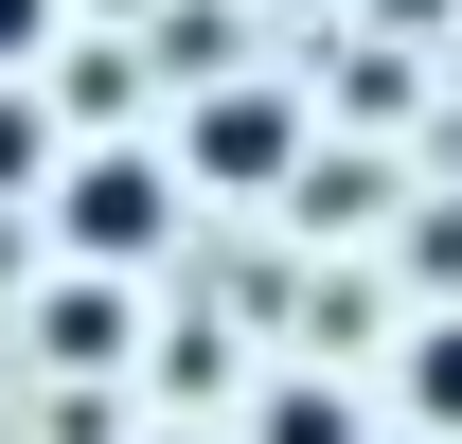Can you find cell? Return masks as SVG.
<instances>
[{"label": "cell", "instance_id": "obj_8", "mask_svg": "<svg viewBox=\"0 0 462 444\" xmlns=\"http://www.w3.org/2000/svg\"><path fill=\"white\" fill-rule=\"evenodd\" d=\"M161 444H196V427H161Z\"/></svg>", "mask_w": 462, "mask_h": 444}, {"label": "cell", "instance_id": "obj_1", "mask_svg": "<svg viewBox=\"0 0 462 444\" xmlns=\"http://www.w3.org/2000/svg\"><path fill=\"white\" fill-rule=\"evenodd\" d=\"M178 196H196V178H178V161H143V143H107V161H71L54 178V231H71V267H143V249H161V231H178Z\"/></svg>", "mask_w": 462, "mask_h": 444}, {"label": "cell", "instance_id": "obj_7", "mask_svg": "<svg viewBox=\"0 0 462 444\" xmlns=\"http://www.w3.org/2000/svg\"><path fill=\"white\" fill-rule=\"evenodd\" d=\"M54 54V0H0V71H36Z\"/></svg>", "mask_w": 462, "mask_h": 444}, {"label": "cell", "instance_id": "obj_5", "mask_svg": "<svg viewBox=\"0 0 462 444\" xmlns=\"http://www.w3.org/2000/svg\"><path fill=\"white\" fill-rule=\"evenodd\" d=\"M409 409L462 444V320H427V338H409Z\"/></svg>", "mask_w": 462, "mask_h": 444}, {"label": "cell", "instance_id": "obj_4", "mask_svg": "<svg viewBox=\"0 0 462 444\" xmlns=\"http://www.w3.org/2000/svg\"><path fill=\"white\" fill-rule=\"evenodd\" d=\"M249 444H374V427H356V391H338V374H285Z\"/></svg>", "mask_w": 462, "mask_h": 444}, {"label": "cell", "instance_id": "obj_3", "mask_svg": "<svg viewBox=\"0 0 462 444\" xmlns=\"http://www.w3.org/2000/svg\"><path fill=\"white\" fill-rule=\"evenodd\" d=\"M36 356H54V374H107V356H125V284H107V267H71V284H54V320H36Z\"/></svg>", "mask_w": 462, "mask_h": 444}, {"label": "cell", "instance_id": "obj_2", "mask_svg": "<svg viewBox=\"0 0 462 444\" xmlns=\"http://www.w3.org/2000/svg\"><path fill=\"white\" fill-rule=\"evenodd\" d=\"M178 178H214V196H267V178H302V107H285V89H196V125H178Z\"/></svg>", "mask_w": 462, "mask_h": 444}, {"label": "cell", "instance_id": "obj_6", "mask_svg": "<svg viewBox=\"0 0 462 444\" xmlns=\"http://www.w3.org/2000/svg\"><path fill=\"white\" fill-rule=\"evenodd\" d=\"M18 178L54 196V107H36V89H0V196H18Z\"/></svg>", "mask_w": 462, "mask_h": 444}]
</instances>
